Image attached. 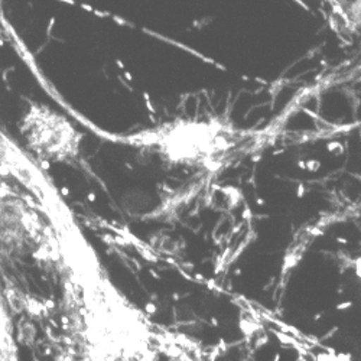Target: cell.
Listing matches in <instances>:
<instances>
[{"mask_svg":"<svg viewBox=\"0 0 361 361\" xmlns=\"http://www.w3.org/2000/svg\"><path fill=\"white\" fill-rule=\"evenodd\" d=\"M0 361H20L12 310L2 278H0Z\"/></svg>","mask_w":361,"mask_h":361,"instance_id":"3957f363","label":"cell"},{"mask_svg":"<svg viewBox=\"0 0 361 361\" xmlns=\"http://www.w3.org/2000/svg\"><path fill=\"white\" fill-rule=\"evenodd\" d=\"M92 130L106 140L135 147L168 166L200 176L223 172L255 143L250 132L217 117L176 120L133 133H107L96 128Z\"/></svg>","mask_w":361,"mask_h":361,"instance_id":"6da1fadb","label":"cell"},{"mask_svg":"<svg viewBox=\"0 0 361 361\" xmlns=\"http://www.w3.org/2000/svg\"><path fill=\"white\" fill-rule=\"evenodd\" d=\"M347 267L354 274L355 279L358 281V283L361 286V242H360L357 250L353 252L347 257Z\"/></svg>","mask_w":361,"mask_h":361,"instance_id":"277c9868","label":"cell"},{"mask_svg":"<svg viewBox=\"0 0 361 361\" xmlns=\"http://www.w3.org/2000/svg\"><path fill=\"white\" fill-rule=\"evenodd\" d=\"M25 149L37 162L74 165L80 161L82 135L71 120L56 110L31 103L19 125Z\"/></svg>","mask_w":361,"mask_h":361,"instance_id":"7a4b0ae2","label":"cell"}]
</instances>
